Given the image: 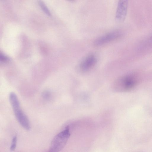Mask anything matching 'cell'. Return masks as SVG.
<instances>
[{"instance_id": "cell-1", "label": "cell", "mask_w": 152, "mask_h": 152, "mask_svg": "<svg viewBox=\"0 0 152 152\" xmlns=\"http://www.w3.org/2000/svg\"><path fill=\"white\" fill-rule=\"evenodd\" d=\"M9 99L17 121L23 128L27 130H29L31 129L30 122L21 109L16 94L14 92H11L9 95Z\"/></svg>"}, {"instance_id": "cell-2", "label": "cell", "mask_w": 152, "mask_h": 152, "mask_svg": "<svg viewBox=\"0 0 152 152\" xmlns=\"http://www.w3.org/2000/svg\"><path fill=\"white\" fill-rule=\"evenodd\" d=\"M70 135L69 128L57 134L51 142L48 152H60L65 147Z\"/></svg>"}, {"instance_id": "cell-3", "label": "cell", "mask_w": 152, "mask_h": 152, "mask_svg": "<svg viewBox=\"0 0 152 152\" xmlns=\"http://www.w3.org/2000/svg\"><path fill=\"white\" fill-rule=\"evenodd\" d=\"M121 34V32L119 31H111L96 39L94 42V44L96 46L102 45L118 38Z\"/></svg>"}, {"instance_id": "cell-4", "label": "cell", "mask_w": 152, "mask_h": 152, "mask_svg": "<svg viewBox=\"0 0 152 152\" xmlns=\"http://www.w3.org/2000/svg\"><path fill=\"white\" fill-rule=\"evenodd\" d=\"M128 4L127 0H120L118 1L115 16L118 21L121 22L125 20L127 12Z\"/></svg>"}, {"instance_id": "cell-5", "label": "cell", "mask_w": 152, "mask_h": 152, "mask_svg": "<svg viewBox=\"0 0 152 152\" xmlns=\"http://www.w3.org/2000/svg\"><path fill=\"white\" fill-rule=\"evenodd\" d=\"M97 61L96 57L91 54L85 58L81 62L79 66L82 72H86L90 70L96 64Z\"/></svg>"}, {"instance_id": "cell-6", "label": "cell", "mask_w": 152, "mask_h": 152, "mask_svg": "<svg viewBox=\"0 0 152 152\" xmlns=\"http://www.w3.org/2000/svg\"><path fill=\"white\" fill-rule=\"evenodd\" d=\"M39 5L44 12L49 16H50L51 13L44 3L41 1H39Z\"/></svg>"}, {"instance_id": "cell-7", "label": "cell", "mask_w": 152, "mask_h": 152, "mask_svg": "<svg viewBox=\"0 0 152 152\" xmlns=\"http://www.w3.org/2000/svg\"><path fill=\"white\" fill-rule=\"evenodd\" d=\"M17 142V137L16 136H14L12 139L11 145L10 147V150L13 151L15 150Z\"/></svg>"}, {"instance_id": "cell-8", "label": "cell", "mask_w": 152, "mask_h": 152, "mask_svg": "<svg viewBox=\"0 0 152 152\" xmlns=\"http://www.w3.org/2000/svg\"><path fill=\"white\" fill-rule=\"evenodd\" d=\"M0 59L1 61L3 62L7 61L9 60V58L3 54H1L0 55Z\"/></svg>"}, {"instance_id": "cell-9", "label": "cell", "mask_w": 152, "mask_h": 152, "mask_svg": "<svg viewBox=\"0 0 152 152\" xmlns=\"http://www.w3.org/2000/svg\"><path fill=\"white\" fill-rule=\"evenodd\" d=\"M43 96L45 99H49L50 96V93L48 91H45L43 93Z\"/></svg>"}, {"instance_id": "cell-10", "label": "cell", "mask_w": 152, "mask_h": 152, "mask_svg": "<svg viewBox=\"0 0 152 152\" xmlns=\"http://www.w3.org/2000/svg\"><path fill=\"white\" fill-rule=\"evenodd\" d=\"M151 39H152V37H151Z\"/></svg>"}]
</instances>
